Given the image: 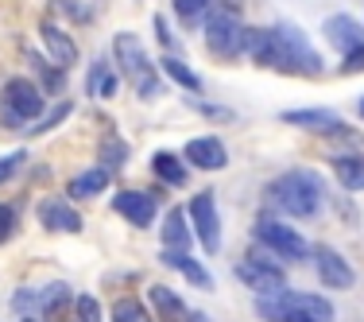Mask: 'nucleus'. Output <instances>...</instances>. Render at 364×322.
I'll return each instance as SVG.
<instances>
[{
	"label": "nucleus",
	"instance_id": "4be33fe9",
	"mask_svg": "<svg viewBox=\"0 0 364 322\" xmlns=\"http://www.w3.org/2000/svg\"><path fill=\"white\" fill-rule=\"evenodd\" d=\"M151 171L167 182V187H182V182L190 179L186 167H182V160H178V155H171V152H155L151 155Z\"/></svg>",
	"mask_w": 364,
	"mask_h": 322
},
{
	"label": "nucleus",
	"instance_id": "6ab92c4d",
	"mask_svg": "<svg viewBox=\"0 0 364 322\" xmlns=\"http://www.w3.org/2000/svg\"><path fill=\"white\" fill-rule=\"evenodd\" d=\"M333 175L345 190H364V155H337L333 160Z\"/></svg>",
	"mask_w": 364,
	"mask_h": 322
},
{
	"label": "nucleus",
	"instance_id": "39448f33",
	"mask_svg": "<svg viewBox=\"0 0 364 322\" xmlns=\"http://www.w3.org/2000/svg\"><path fill=\"white\" fill-rule=\"evenodd\" d=\"M0 105H4V125L8 128H28V125L39 120V113H47L43 109V93L28 82V78H12V82H4Z\"/></svg>",
	"mask_w": 364,
	"mask_h": 322
},
{
	"label": "nucleus",
	"instance_id": "423d86ee",
	"mask_svg": "<svg viewBox=\"0 0 364 322\" xmlns=\"http://www.w3.org/2000/svg\"><path fill=\"white\" fill-rule=\"evenodd\" d=\"M237 280H245L248 287H252L256 295H267V291H279L283 284H287V276H283L279 260H275L272 249H256L252 256H245L237 264Z\"/></svg>",
	"mask_w": 364,
	"mask_h": 322
},
{
	"label": "nucleus",
	"instance_id": "bb28decb",
	"mask_svg": "<svg viewBox=\"0 0 364 322\" xmlns=\"http://www.w3.org/2000/svg\"><path fill=\"white\" fill-rule=\"evenodd\" d=\"M112 322H151V315H147V307L140 299H117V307H112Z\"/></svg>",
	"mask_w": 364,
	"mask_h": 322
},
{
	"label": "nucleus",
	"instance_id": "c756f323",
	"mask_svg": "<svg viewBox=\"0 0 364 322\" xmlns=\"http://www.w3.org/2000/svg\"><path fill=\"white\" fill-rule=\"evenodd\" d=\"M210 4L213 0H175V12L182 16V24H198V20H205Z\"/></svg>",
	"mask_w": 364,
	"mask_h": 322
},
{
	"label": "nucleus",
	"instance_id": "b1692460",
	"mask_svg": "<svg viewBox=\"0 0 364 322\" xmlns=\"http://www.w3.org/2000/svg\"><path fill=\"white\" fill-rule=\"evenodd\" d=\"M28 63L36 66V74H39V82H43V90H50V93H63V66H47L43 58L36 55V51H28Z\"/></svg>",
	"mask_w": 364,
	"mask_h": 322
},
{
	"label": "nucleus",
	"instance_id": "c9c22d12",
	"mask_svg": "<svg viewBox=\"0 0 364 322\" xmlns=\"http://www.w3.org/2000/svg\"><path fill=\"white\" fill-rule=\"evenodd\" d=\"M186 322H213V318H210V315H202V311H190Z\"/></svg>",
	"mask_w": 364,
	"mask_h": 322
},
{
	"label": "nucleus",
	"instance_id": "1a4fd4ad",
	"mask_svg": "<svg viewBox=\"0 0 364 322\" xmlns=\"http://www.w3.org/2000/svg\"><path fill=\"white\" fill-rule=\"evenodd\" d=\"M112 58H117L120 74H124L128 82H136V85L155 74V66H151V58H147L140 36H132V31H120V36L112 39Z\"/></svg>",
	"mask_w": 364,
	"mask_h": 322
},
{
	"label": "nucleus",
	"instance_id": "4c0bfd02",
	"mask_svg": "<svg viewBox=\"0 0 364 322\" xmlns=\"http://www.w3.org/2000/svg\"><path fill=\"white\" fill-rule=\"evenodd\" d=\"M23 322H36V318H28V315H23Z\"/></svg>",
	"mask_w": 364,
	"mask_h": 322
},
{
	"label": "nucleus",
	"instance_id": "f3484780",
	"mask_svg": "<svg viewBox=\"0 0 364 322\" xmlns=\"http://www.w3.org/2000/svg\"><path fill=\"white\" fill-rule=\"evenodd\" d=\"M163 245L175 249V252H190V245H194V233H190V217L182 210H171L167 217H163Z\"/></svg>",
	"mask_w": 364,
	"mask_h": 322
},
{
	"label": "nucleus",
	"instance_id": "a211bd4d",
	"mask_svg": "<svg viewBox=\"0 0 364 322\" xmlns=\"http://www.w3.org/2000/svg\"><path fill=\"white\" fill-rule=\"evenodd\" d=\"M163 264H171V268H175V272H182V276H186V280L194 284V287H210V284H213V280H210V272H205V268L198 264V260L190 256V252L163 249Z\"/></svg>",
	"mask_w": 364,
	"mask_h": 322
},
{
	"label": "nucleus",
	"instance_id": "dca6fc26",
	"mask_svg": "<svg viewBox=\"0 0 364 322\" xmlns=\"http://www.w3.org/2000/svg\"><path fill=\"white\" fill-rule=\"evenodd\" d=\"M326 39L333 43L341 55H349V51L364 47V31L357 20H349V16H329L326 20Z\"/></svg>",
	"mask_w": 364,
	"mask_h": 322
},
{
	"label": "nucleus",
	"instance_id": "412c9836",
	"mask_svg": "<svg viewBox=\"0 0 364 322\" xmlns=\"http://www.w3.org/2000/svg\"><path fill=\"white\" fill-rule=\"evenodd\" d=\"M147 299H151V307L159 311V315L167 318V322H178V318H186V315H190V311H186V303H182L178 295L171 291V287H163V284H155Z\"/></svg>",
	"mask_w": 364,
	"mask_h": 322
},
{
	"label": "nucleus",
	"instance_id": "f03ea898",
	"mask_svg": "<svg viewBox=\"0 0 364 322\" xmlns=\"http://www.w3.org/2000/svg\"><path fill=\"white\" fill-rule=\"evenodd\" d=\"M256 311L264 322H333V303L329 299L310 291H287V287L259 295Z\"/></svg>",
	"mask_w": 364,
	"mask_h": 322
},
{
	"label": "nucleus",
	"instance_id": "a878e982",
	"mask_svg": "<svg viewBox=\"0 0 364 322\" xmlns=\"http://www.w3.org/2000/svg\"><path fill=\"white\" fill-rule=\"evenodd\" d=\"M163 71H167L171 78H175V82L182 85V90H190V93H198V90H202V78H198L194 71H190V66H182L175 55H167V58H163Z\"/></svg>",
	"mask_w": 364,
	"mask_h": 322
},
{
	"label": "nucleus",
	"instance_id": "e433bc0d",
	"mask_svg": "<svg viewBox=\"0 0 364 322\" xmlns=\"http://www.w3.org/2000/svg\"><path fill=\"white\" fill-rule=\"evenodd\" d=\"M360 117H364V98H360Z\"/></svg>",
	"mask_w": 364,
	"mask_h": 322
},
{
	"label": "nucleus",
	"instance_id": "f704fd0d",
	"mask_svg": "<svg viewBox=\"0 0 364 322\" xmlns=\"http://www.w3.org/2000/svg\"><path fill=\"white\" fill-rule=\"evenodd\" d=\"M341 71H364V47H357V51H349V55H345Z\"/></svg>",
	"mask_w": 364,
	"mask_h": 322
},
{
	"label": "nucleus",
	"instance_id": "393cba45",
	"mask_svg": "<svg viewBox=\"0 0 364 322\" xmlns=\"http://www.w3.org/2000/svg\"><path fill=\"white\" fill-rule=\"evenodd\" d=\"M39 307L47 311V315H58L63 307H70V287L66 284H50L39 291Z\"/></svg>",
	"mask_w": 364,
	"mask_h": 322
},
{
	"label": "nucleus",
	"instance_id": "72a5a7b5",
	"mask_svg": "<svg viewBox=\"0 0 364 322\" xmlns=\"http://www.w3.org/2000/svg\"><path fill=\"white\" fill-rule=\"evenodd\" d=\"M36 303H39V291H31V287H20V291H16V299H12V307L20 311V315H28Z\"/></svg>",
	"mask_w": 364,
	"mask_h": 322
},
{
	"label": "nucleus",
	"instance_id": "2f4dec72",
	"mask_svg": "<svg viewBox=\"0 0 364 322\" xmlns=\"http://www.w3.org/2000/svg\"><path fill=\"white\" fill-rule=\"evenodd\" d=\"M28 163V152H12V155H0V182H8L16 171Z\"/></svg>",
	"mask_w": 364,
	"mask_h": 322
},
{
	"label": "nucleus",
	"instance_id": "20e7f679",
	"mask_svg": "<svg viewBox=\"0 0 364 322\" xmlns=\"http://www.w3.org/2000/svg\"><path fill=\"white\" fill-rule=\"evenodd\" d=\"M205 43L218 58H237L245 51V20L232 4H218L205 16Z\"/></svg>",
	"mask_w": 364,
	"mask_h": 322
},
{
	"label": "nucleus",
	"instance_id": "9b49d317",
	"mask_svg": "<svg viewBox=\"0 0 364 322\" xmlns=\"http://www.w3.org/2000/svg\"><path fill=\"white\" fill-rule=\"evenodd\" d=\"M283 120H287V125H299V128H310V133L349 136V125L329 109H291V113H283Z\"/></svg>",
	"mask_w": 364,
	"mask_h": 322
},
{
	"label": "nucleus",
	"instance_id": "5701e85b",
	"mask_svg": "<svg viewBox=\"0 0 364 322\" xmlns=\"http://www.w3.org/2000/svg\"><path fill=\"white\" fill-rule=\"evenodd\" d=\"M109 187V167H93L82 171L77 179H70V198H93Z\"/></svg>",
	"mask_w": 364,
	"mask_h": 322
},
{
	"label": "nucleus",
	"instance_id": "f8f14e48",
	"mask_svg": "<svg viewBox=\"0 0 364 322\" xmlns=\"http://www.w3.org/2000/svg\"><path fill=\"white\" fill-rule=\"evenodd\" d=\"M112 210L124 217V222H132L136 229H147L155 222V198L144 194V190H120L112 198Z\"/></svg>",
	"mask_w": 364,
	"mask_h": 322
},
{
	"label": "nucleus",
	"instance_id": "7c9ffc66",
	"mask_svg": "<svg viewBox=\"0 0 364 322\" xmlns=\"http://www.w3.org/2000/svg\"><path fill=\"white\" fill-rule=\"evenodd\" d=\"M74 311H77V318H82V322H101V303L93 299V295H77Z\"/></svg>",
	"mask_w": 364,
	"mask_h": 322
},
{
	"label": "nucleus",
	"instance_id": "4468645a",
	"mask_svg": "<svg viewBox=\"0 0 364 322\" xmlns=\"http://www.w3.org/2000/svg\"><path fill=\"white\" fill-rule=\"evenodd\" d=\"M39 39H43V47H47V55H50V63L55 66H74L77 63V43L66 36L63 28H58V24H39Z\"/></svg>",
	"mask_w": 364,
	"mask_h": 322
},
{
	"label": "nucleus",
	"instance_id": "2eb2a0df",
	"mask_svg": "<svg viewBox=\"0 0 364 322\" xmlns=\"http://www.w3.org/2000/svg\"><path fill=\"white\" fill-rule=\"evenodd\" d=\"M186 160L202 171H221L225 163H229V152H225V144L218 136H194V140L186 144Z\"/></svg>",
	"mask_w": 364,
	"mask_h": 322
},
{
	"label": "nucleus",
	"instance_id": "9d476101",
	"mask_svg": "<svg viewBox=\"0 0 364 322\" xmlns=\"http://www.w3.org/2000/svg\"><path fill=\"white\" fill-rule=\"evenodd\" d=\"M314 256V264H318V276H322V284L326 287H337V291H345V287H353L357 284V272L349 268V260L341 256V252H333V249H314L310 252Z\"/></svg>",
	"mask_w": 364,
	"mask_h": 322
},
{
	"label": "nucleus",
	"instance_id": "f257e3e1",
	"mask_svg": "<svg viewBox=\"0 0 364 322\" xmlns=\"http://www.w3.org/2000/svg\"><path fill=\"white\" fill-rule=\"evenodd\" d=\"M245 51L259 66H275L287 74H322V55L294 24H275L267 31L245 28Z\"/></svg>",
	"mask_w": 364,
	"mask_h": 322
},
{
	"label": "nucleus",
	"instance_id": "cd10ccee",
	"mask_svg": "<svg viewBox=\"0 0 364 322\" xmlns=\"http://www.w3.org/2000/svg\"><path fill=\"white\" fill-rule=\"evenodd\" d=\"M70 113H74L70 101H58L55 109H47V117H39L36 125H31V133H36V136H39V133H50V128H55V125H63V120L70 117Z\"/></svg>",
	"mask_w": 364,
	"mask_h": 322
},
{
	"label": "nucleus",
	"instance_id": "473e14b6",
	"mask_svg": "<svg viewBox=\"0 0 364 322\" xmlns=\"http://www.w3.org/2000/svg\"><path fill=\"white\" fill-rule=\"evenodd\" d=\"M12 233H16V206L12 202H0V245L12 241Z\"/></svg>",
	"mask_w": 364,
	"mask_h": 322
},
{
	"label": "nucleus",
	"instance_id": "c85d7f7f",
	"mask_svg": "<svg viewBox=\"0 0 364 322\" xmlns=\"http://www.w3.org/2000/svg\"><path fill=\"white\" fill-rule=\"evenodd\" d=\"M128 160V144L124 140H117V136H109L105 144H101V167H120V163Z\"/></svg>",
	"mask_w": 364,
	"mask_h": 322
},
{
	"label": "nucleus",
	"instance_id": "0eeeda50",
	"mask_svg": "<svg viewBox=\"0 0 364 322\" xmlns=\"http://www.w3.org/2000/svg\"><path fill=\"white\" fill-rule=\"evenodd\" d=\"M256 237H259V245L272 249L275 256H283V260H306L310 252H314L306 245V237H299V233H294L291 225H283L279 217H259Z\"/></svg>",
	"mask_w": 364,
	"mask_h": 322
},
{
	"label": "nucleus",
	"instance_id": "aec40b11",
	"mask_svg": "<svg viewBox=\"0 0 364 322\" xmlns=\"http://www.w3.org/2000/svg\"><path fill=\"white\" fill-rule=\"evenodd\" d=\"M120 90V78L109 71V63H93L90 66V78H85V93H93V98H117Z\"/></svg>",
	"mask_w": 364,
	"mask_h": 322
},
{
	"label": "nucleus",
	"instance_id": "7ed1b4c3",
	"mask_svg": "<svg viewBox=\"0 0 364 322\" xmlns=\"http://www.w3.org/2000/svg\"><path fill=\"white\" fill-rule=\"evenodd\" d=\"M267 202L291 217H314L322 210V179L314 171H287L267 187Z\"/></svg>",
	"mask_w": 364,
	"mask_h": 322
},
{
	"label": "nucleus",
	"instance_id": "6e6552de",
	"mask_svg": "<svg viewBox=\"0 0 364 322\" xmlns=\"http://www.w3.org/2000/svg\"><path fill=\"white\" fill-rule=\"evenodd\" d=\"M190 222H194V233L202 241L205 252H218L221 249V217H218V198L213 190H202V194L190 198Z\"/></svg>",
	"mask_w": 364,
	"mask_h": 322
},
{
	"label": "nucleus",
	"instance_id": "ddd939ff",
	"mask_svg": "<svg viewBox=\"0 0 364 322\" xmlns=\"http://www.w3.org/2000/svg\"><path fill=\"white\" fill-rule=\"evenodd\" d=\"M39 222H43V229H50V233H77L82 229L77 210L70 202H63V198H43L39 202Z\"/></svg>",
	"mask_w": 364,
	"mask_h": 322
}]
</instances>
